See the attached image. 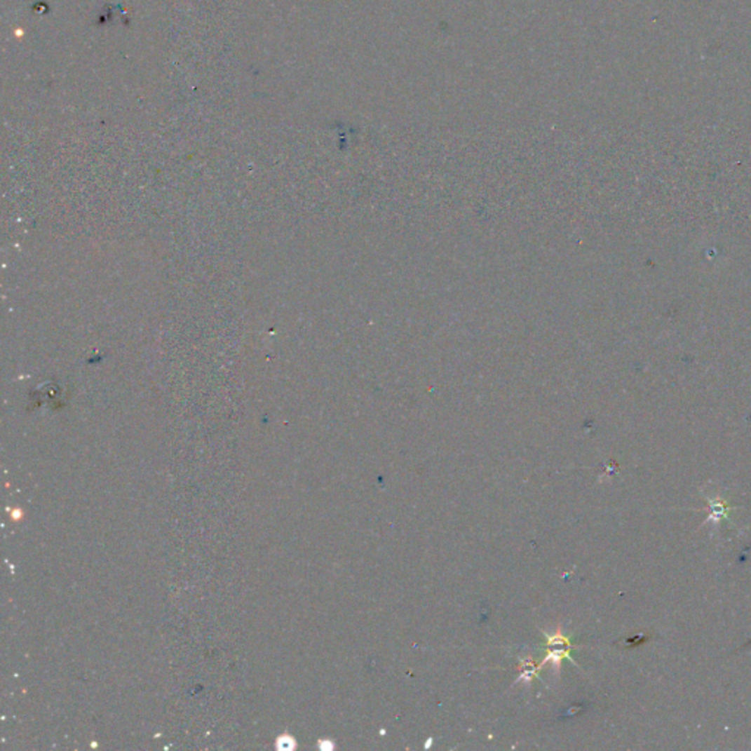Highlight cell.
<instances>
[{"label":"cell","mask_w":751,"mask_h":751,"mask_svg":"<svg viewBox=\"0 0 751 751\" xmlns=\"http://www.w3.org/2000/svg\"><path fill=\"white\" fill-rule=\"evenodd\" d=\"M278 748L283 750V751L292 750V748H295V740L292 737H290V735H282V737H279V740H278Z\"/></svg>","instance_id":"cell-1"}]
</instances>
